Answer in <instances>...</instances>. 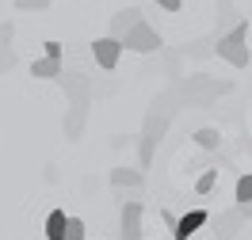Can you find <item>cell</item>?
<instances>
[{
    "instance_id": "1",
    "label": "cell",
    "mask_w": 252,
    "mask_h": 240,
    "mask_svg": "<svg viewBox=\"0 0 252 240\" xmlns=\"http://www.w3.org/2000/svg\"><path fill=\"white\" fill-rule=\"evenodd\" d=\"M214 50H218L221 61H229L233 69H245V65H249V57H252V53H249V19H241L233 31L221 34Z\"/></svg>"
},
{
    "instance_id": "2",
    "label": "cell",
    "mask_w": 252,
    "mask_h": 240,
    "mask_svg": "<svg viewBox=\"0 0 252 240\" xmlns=\"http://www.w3.org/2000/svg\"><path fill=\"white\" fill-rule=\"evenodd\" d=\"M225 92H229V80H210V77H203V73H199V77H191L188 84H184V96L191 99V103H199V107H210V103H214V99L218 96H225Z\"/></svg>"
},
{
    "instance_id": "3",
    "label": "cell",
    "mask_w": 252,
    "mask_h": 240,
    "mask_svg": "<svg viewBox=\"0 0 252 240\" xmlns=\"http://www.w3.org/2000/svg\"><path fill=\"white\" fill-rule=\"evenodd\" d=\"M92 57H95V65L99 69H115L119 65V57H123V42L119 38H111V34H103V38H95L92 42Z\"/></svg>"
},
{
    "instance_id": "4",
    "label": "cell",
    "mask_w": 252,
    "mask_h": 240,
    "mask_svg": "<svg viewBox=\"0 0 252 240\" xmlns=\"http://www.w3.org/2000/svg\"><path fill=\"white\" fill-rule=\"evenodd\" d=\"M126 50H134V53H153V50H160L164 42H160V34L149 27V23H142L138 31H130L126 34V42H123Z\"/></svg>"
},
{
    "instance_id": "5",
    "label": "cell",
    "mask_w": 252,
    "mask_h": 240,
    "mask_svg": "<svg viewBox=\"0 0 252 240\" xmlns=\"http://www.w3.org/2000/svg\"><path fill=\"white\" fill-rule=\"evenodd\" d=\"M142 23H145V16L138 12V8H123V12H115V16H111V38L126 42V34L138 31Z\"/></svg>"
},
{
    "instance_id": "6",
    "label": "cell",
    "mask_w": 252,
    "mask_h": 240,
    "mask_svg": "<svg viewBox=\"0 0 252 240\" xmlns=\"http://www.w3.org/2000/svg\"><path fill=\"white\" fill-rule=\"evenodd\" d=\"M142 202H138V198H130V202H126L123 206V229H119V233H123V240H142Z\"/></svg>"
},
{
    "instance_id": "7",
    "label": "cell",
    "mask_w": 252,
    "mask_h": 240,
    "mask_svg": "<svg viewBox=\"0 0 252 240\" xmlns=\"http://www.w3.org/2000/svg\"><path fill=\"white\" fill-rule=\"evenodd\" d=\"M62 88H65V96H69L73 107H88V96H92L88 77H62Z\"/></svg>"
},
{
    "instance_id": "8",
    "label": "cell",
    "mask_w": 252,
    "mask_h": 240,
    "mask_svg": "<svg viewBox=\"0 0 252 240\" xmlns=\"http://www.w3.org/2000/svg\"><path fill=\"white\" fill-rule=\"evenodd\" d=\"M206 221H210V213H206V210H188V213L180 217V229L172 233V240H191Z\"/></svg>"
},
{
    "instance_id": "9",
    "label": "cell",
    "mask_w": 252,
    "mask_h": 240,
    "mask_svg": "<svg viewBox=\"0 0 252 240\" xmlns=\"http://www.w3.org/2000/svg\"><path fill=\"white\" fill-rule=\"evenodd\" d=\"M241 221H249V217H245V210H241V206L225 210V213H221L218 221H214V225H218V229H214V233H218V240H229V237L237 233V225H241Z\"/></svg>"
},
{
    "instance_id": "10",
    "label": "cell",
    "mask_w": 252,
    "mask_h": 240,
    "mask_svg": "<svg viewBox=\"0 0 252 240\" xmlns=\"http://www.w3.org/2000/svg\"><path fill=\"white\" fill-rule=\"evenodd\" d=\"M31 77L34 80H62L65 69H62V61H54V57H38V61L31 65Z\"/></svg>"
},
{
    "instance_id": "11",
    "label": "cell",
    "mask_w": 252,
    "mask_h": 240,
    "mask_svg": "<svg viewBox=\"0 0 252 240\" xmlns=\"http://www.w3.org/2000/svg\"><path fill=\"white\" fill-rule=\"evenodd\" d=\"M111 183L115 187H138L142 183V168H111Z\"/></svg>"
},
{
    "instance_id": "12",
    "label": "cell",
    "mask_w": 252,
    "mask_h": 240,
    "mask_svg": "<svg viewBox=\"0 0 252 240\" xmlns=\"http://www.w3.org/2000/svg\"><path fill=\"white\" fill-rule=\"evenodd\" d=\"M65 225H69L65 210H54L46 217V240H65Z\"/></svg>"
},
{
    "instance_id": "13",
    "label": "cell",
    "mask_w": 252,
    "mask_h": 240,
    "mask_svg": "<svg viewBox=\"0 0 252 240\" xmlns=\"http://www.w3.org/2000/svg\"><path fill=\"white\" fill-rule=\"evenodd\" d=\"M195 145H199V149H218V145H221V133L214 126H203L199 133H195Z\"/></svg>"
},
{
    "instance_id": "14",
    "label": "cell",
    "mask_w": 252,
    "mask_h": 240,
    "mask_svg": "<svg viewBox=\"0 0 252 240\" xmlns=\"http://www.w3.org/2000/svg\"><path fill=\"white\" fill-rule=\"evenodd\" d=\"M233 198H237V206H249V202H252V176L237 179V194H233Z\"/></svg>"
},
{
    "instance_id": "15",
    "label": "cell",
    "mask_w": 252,
    "mask_h": 240,
    "mask_svg": "<svg viewBox=\"0 0 252 240\" xmlns=\"http://www.w3.org/2000/svg\"><path fill=\"white\" fill-rule=\"evenodd\" d=\"M65 240H88V229H84L80 217H69V225H65Z\"/></svg>"
},
{
    "instance_id": "16",
    "label": "cell",
    "mask_w": 252,
    "mask_h": 240,
    "mask_svg": "<svg viewBox=\"0 0 252 240\" xmlns=\"http://www.w3.org/2000/svg\"><path fill=\"white\" fill-rule=\"evenodd\" d=\"M214 183H218V172H203V176L195 179V191H199V194H210V191H214Z\"/></svg>"
},
{
    "instance_id": "17",
    "label": "cell",
    "mask_w": 252,
    "mask_h": 240,
    "mask_svg": "<svg viewBox=\"0 0 252 240\" xmlns=\"http://www.w3.org/2000/svg\"><path fill=\"white\" fill-rule=\"evenodd\" d=\"M80 122H84V107H73V111H69V122H65L69 137H77V133H80Z\"/></svg>"
},
{
    "instance_id": "18",
    "label": "cell",
    "mask_w": 252,
    "mask_h": 240,
    "mask_svg": "<svg viewBox=\"0 0 252 240\" xmlns=\"http://www.w3.org/2000/svg\"><path fill=\"white\" fill-rule=\"evenodd\" d=\"M16 8L19 12H46L50 0H16Z\"/></svg>"
},
{
    "instance_id": "19",
    "label": "cell",
    "mask_w": 252,
    "mask_h": 240,
    "mask_svg": "<svg viewBox=\"0 0 252 240\" xmlns=\"http://www.w3.org/2000/svg\"><path fill=\"white\" fill-rule=\"evenodd\" d=\"M12 34H16V23L4 19V23H0V46H12Z\"/></svg>"
},
{
    "instance_id": "20",
    "label": "cell",
    "mask_w": 252,
    "mask_h": 240,
    "mask_svg": "<svg viewBox=\"0 0 252 240\" xmlns=\"http://www.w3.org/2000/svg\"><path fill=\"white\" fill-rule=\"evenodd\" d=\"M42 46H46V57H54V61H62V42H54V38H50V42H42Z\"/></svg>"
},
{
    "instance_id": "21",
    "label": "cell",
    "mask_w": 252,
    "mask_h": 240,
    "mask_svg": "<svg viewBox=\"0 0 252 240\" xmlns=\"http://www.w3.org/2000/svg\"><path fill=\"white\" fill-rule=\"evenodd\" d=\"M153 4L164 8V12H180V4H184V0H153Z\"/></svg>"
},
{
    "instance_id": "22",
    "label": "cell",
    "mask_w": 252,
    "mask_h": 240,
    "mask_svg": "<svg viewBox=\"0 0 252 240\" xmlns=\"http://www.w3.org/2000/svg\"><path fill=\"white\" fill-rule=\"evenodd\" d=\"M160 221L168 225V229H172V233H176V229H180V217H176V213H168V210H164V213H160Z\"/></svg>"
},
{
    "instance_id": "23",
    "label": "cell",
    "mask_w": 252,
    "mask_h": 240,
    "mask_svg": "<svg viewBox=\"0 0 252 240\" xmlns=\"http://www.w3.org/2000/svg\"><path fill=\"white\" fill-rule=\"evenodd\" d=\"M12 65H16V57H12V53H0V73H4V69H12Z\"/></svg>"
},
{
    "instance_id": "24",
    "label": "cell",
    "mask_w": 252,
    "mask_h": 240,
    "mask_svg": "<svg viewBox=\"0 0 252 240\" xmlns=\"http://www.w3.org/2000/svg\"><path fill=\"white\" fill-rule=\"evenodd\" d=\"M241 210H245V217H249V221H252V202H249V206H241Z\"/></svg>"
}]
</instances>
